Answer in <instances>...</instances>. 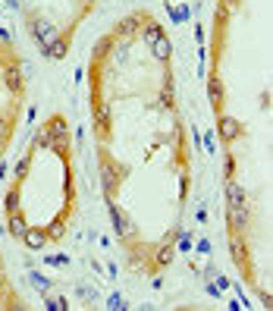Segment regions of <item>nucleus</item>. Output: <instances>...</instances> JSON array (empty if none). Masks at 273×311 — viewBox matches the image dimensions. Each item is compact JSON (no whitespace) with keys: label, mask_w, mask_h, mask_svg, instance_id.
<instances>
[{"label":"nucleus","mask_w":273,"mask_h":311,"mask_svg":"<svg viewBox=\"0 0 273 311\" xmlns=\"http://www.w3.org/2000/svg\"><path fill=\"white\" fill-rule=\"evenodd\" d=\"M28 32H32V38L38 41V47H41V53L57 41V38H63L60 35V29H53L50 22H44V19H38V16H28Z\"/></svg>","instance_id":"1"},{"label":"nucleus","mask_w":273,"mask_h":311,"mask_svg":"<svg viewBox=\"0 0 273 311\" xmlns=\"http://www.w3.org/2000/svg\"><path fill=\"white\" fill-rule=\"evenodd\" d=\"M217 132H220L223 142H235V138L242 135V123L235 120V117H229V114H223L220 120H217Z\"/></svg>","instance_id":"2"},{"label":"nucleus","mask_w":273,"mask_h":311,"mask_svg":"<svg viewBox=\"0 0 273 311\" xmlns=\"http://www.w3.org/2000/svg\"><path fill=\"white\" fill-rule=\"evenodd\" d=\"M47 239H50V236H47L41 227H28V230L22 233V242H25L28 251H41V248L47 245Z\"/></svg>","instance_id":"3"},{"label":"nucleus","mask_w":273,"mask_h":311,"mask_svg":"<svg viewBox=\"0 0 273 311\" xmlns=\"http://www.w3.org/2000/svg\"><path fill=\"white\" fill-rule=\"evenodd\" d=\"M101 186H104L107 195L113 198V192H116V170H113L110 157H101Z\"/></svg>","instance_id":"4"},{"label":"nucleus","mask_w":273,"mask_h":311,"mask_svg":"<svg viewBox=\"0 0 273 311\" xmlns=\"http://www.w3.org/2000/svg\"><path fill=\"white\" fill-rule=\"evenodd\" d=\"M110 220H113V230H116V236H119V239H129V233H132V223H129V217L123 214V208L110 205Z\"/></svg>","instance_id":"5"},{"label":"nucleus","mask_w":273,"mask_h":311,"mask_svg":"<svg viewBox=\"0 0 273 311\" xmlns=\"http://www.w3.org/2000/svg\"><path fill=\"white\" fill-rule=\"evenodd\" d=\"M226 205H245V189L239 179H226Z\"/></svg>","instance_id":"6"},{"label":"nucleus","mask_w":273,"mask_h":311,"mask_svg":"<svg viewBox=\"0 0 273 311\" xmlns=\"http://www.w3.org/2000/svg\"><path fill=\"white\" fill-rule=\"evenodd\" d=\"M138 25H141V16L135 13V16H126V19H119L113 29H116L119 38H129V35H135V32H138Z\"/></svg>","instance_id":"7"},{"label":"nucleus","mask_w":273,"mask_h":311,"mask_svg":"<svg viewBox=\"0 0 273 311\" xmlns=\"http://www.w3.org/2000/svg\"><path fill=\"white\" fill-rule=\"evenodd\" d=\"M151 53H154V60H160V63H167V60H170L173 44H170V38H167V35H160V38L151 44Z\"/></svg>","instance_id":"8"},{"label":"nucleus","mask_w":273,"mask_h":311,"mask_svg":"<svg viewBox=\"0 0 273 311\" xmlns=\"http://www.w3.org/2000/svg\"><path fill=\"white\" fill-rule=\"evenodd\" d=\"M28 230V223H25V217L16 211V214H10V220H7V233L10 236H16V239H22V233Z\"/></svg>","instance_id":"9"},{"label":"nucleus","mask_w":273,"mask_h":311,"mask_svg":"<svg viewBox=\"0 0 273 311\" xmlns=\"http://www.w3.org/2000/svg\"><path fill=\"white\" fill-rule=\"evenodd\" d=\"M4 82H7L10 91H22V72H19V66H7L4 69Z\"/></svg>","instance_id":"10"},{"label":"nucleus","mask_w":273,"mask_h":311,"mask_svg":"<svg viewBox=\"0 0 273 311\" xmlns=\"http://www.w3.org/2000/svg\"><path fill=\"white\" fill-rule=\"evenodd\" d=\"M47 132L53 135V142H69V135H66V120H63V117H53V120L47 123Z\"/></svg>","instance_id":"11"},{"label":"nucleus","mask_w":273,"mask_h":311,"mask_svg":"<svg viewBox=\"0 0 273 311\" xmlns=\"http://www.w3.org/2000/svg\"><path fill=\"white\" fill-rule=\"evenodd\" d=\"M173 255H176V251H173V245H170V242H163V245L157 248V255H154L157 267H170V264H173Z\"/></svg>","instance_id":"12"},{"label":"nucleus","mask_w":273,"mask_h":311,"mask_svg":"<svg viewBox=\"0 0 273 311\" xmlns=\"http://www.w3.org/2000/svg\"><path fill=\"white\" fill-rule=\"evenodd\" d=\"M66 50H69V44H66L63 38H57V41H53V44L44 50V57H50V60H63V57H66Z\"/></svg>","instance_id":"13"},{"label":"nucleus","mask_w":273,"mask_h":311,"mask_svg":"<svg viewBox=\"0 0 273 311\" xmlns=\"http://www.w3.org/2000/svg\"><path fill=\"white\" fill-rule=\"evenodd\" d=\"M207 95H210V101H214L217 107H220V104H223V82H220V79H217V76H214V79L207 82Z\"/></svg>","instance_id":"14"},{"label":"nucleus","mask_w":273,"mask_h":311,"mask_svg":"<svg viewBox=\"0 0 273 311\" xmlns=\"http://www.w3.org/2000/svg\"><path fill=\"white\" fill-rule=\"evenodd\" d=\"M160 35H163V25H157V22H148V25L141 29V38L148 41V44H154V41L160 38Z\"/></svg>","instance_id":"15"},{"label":"nucleus","mask_w":273,"mask_h":311,"mask_svg":"<svg viewBox=\"0 0 273 311\" xmlns=\"http://www.w3.org/2000/svg\"><path fill=\"white\" fill-rule=\"evenodd\" d=\"M229 248H232V258H235V264H245V245L239 242V233H232Z\"/></svg>","instance_id":"16"},{"label":"nucleus","mask_w":273,"mask_h":311,"mask_svg":"<svg viewBox=\"0 0 273 311\" xmlns=\"http://www.w3.org/2000/svg\"><path fill=\"white\" fill-rule=\"evenodd\" d=\"M35 145H41V148H53V135L47 132V126H38V129H35Z\"/></svg>","instance_id":"17"},{"label":"nucleus","mask_w":273,"mask_h":311,"mask_svg":"<svg viewBox=\"0 0 273 311\" xmlns=\"http://www.w3.org/2000/svg\"><path fill=\"white\" fill-rule=\"evenodd\" d=\"M28 167H32V154H22L19 160H16V167H13L16 179H25V176H28Z\"/></svg>","instance_id":"18"},{"label":"nucleus","mask_w":273,"mask_h":311,"mask_svg":"<svg viewBox=\"0 0 273 311\" xmlns=\"http://www.w3.org/2000/svg\"><path fill=\"white\" fill-rule=\"evenodd\" d=\"M28 280H32V286L38 289V292H44V296L50 292V280H47V277H41L38 270H32V273H28Z\"/></svg>","instance_id":"19"},{"label":"nucleus","mask_w":273,"mask_h":311,"mask_svg":"<svg viewBox=\"0 0 273 311\" xmlns=\"http://www.w3.org/2000/svg\"><path fill=\"white\" fill-rule=\"evenodd\" d=\"M7 211H10V214H16V211H19V186L7 192Z\"/></svg>","instance_id":"20"},{"label":"nucleus","mask_w":273,"mask_h":311,"mask_svg":"<svg viewBox=\"0 0 273 311\" xmlns=\"http://www.w3.org/2000/svg\"><path fill=\"white\" fill-rule=\"evenodd\" d=\"M44 308H47V311H66V308H69V302H66V299H47V302H44Z\"/></svg>","instance_id":"21"},{"label":"nucleus","mask_w":273,"mask_h":311,"mask_svg":"<svg viewBox=\"0 0 273 311\" xmlns=\"http://www.w3.org/2000/svg\"><path fill=\"white\" fill-rule=\"evenodd\" d=\"M10 142V120L0 114V145H7Z\"/></svg>","instance_id":"22"},{"label":"nucleus","mask_w":273,"mask_h":311,"mask_svg":"<svg viewBox=\"0 0 273 311\" xmlns=\"http://www.w3.org/2000/svg\"><path fill=\"white\" fill-rule=\"evenodd\" d=\"M107 308H113V311H123V308H126V302H123V296H119V292H113V296L107 299Z\"/></svg>","instance_id":"23"},{"label":"nucleus","mask_w":273,"mask_h":311,"mask_svg":"<svg viewBox=\"0 0 273 311\" xmlns=\"http://www.w3.org/2000/svg\"><path fill=\"white\" fill-rule=\"evenodd\" d=\"M160 104H163V107H173V85H170V82H167V88L160 91Z\"/></svg>","instance_id":"24"},{"label":"nucleus","mask_w":273,"mask_h":311,"mask_svg":"<svg viewBox=\"0 0 273 311\" xmlns=\"http://www.w3.org/2000/svg\"><path fill=\"white\" fill-rule=\"evenodd\" d=\"M113 47V38H101L98 44H95V53H98V57H101V53H107V50H110Z\"/></svg>","instance_id":"25"},{"label":"nucleus","mask_w":273,"mask_h":311,"mask_svg":"<svg viewBox=\"0 0 273 311\" xmlns=\"http://www.w3.org/2000/svg\"><path fill=\"white\" fill-rule=\"evenodd\" d=\"M79 296H82V299H95L98 292H95V286H79Z\"/></svg>","instance_id":"26"},{"label":"nucleus","mask_w":273,"mask_h":311,"mask_svg":"<svg viewBox=\"0 0 273 311\" xmlns=\"http://www.w3.org/2000/svg\"><path fill=\"white\" fill-rule=\"evenodd\" d=\"M192 248V236L189 233H182V239H179V251H189Z\"/></svg>","instance_id":"27"},{"label":"nucleus","mask_w":273,"mask_h":311,"mask_svg":"<svg viewBox=\"0 0 273 311\" xmlns=\"http://www.w3.org/2000/svg\"><path fill=\"white\" fill-rule=\"evenodd\" d=\"M223 163H226V179H229V176H232V170H235V160H232V154H226V160H223Z\"/></svg>","instance_id":"28"},{"label":"nucleus","mask_w":273,"mask_h":311,"mask_svg":"<svg viewBox=\"0 0 273 311\" xmlns=\"http://www.w3.org/2000/svg\"><path fill=\"white\" fill-rule=\"evenodd\" d=\"M198 251L207 255V251H210V242H207V239H201V242H198Z\"/></svg>","instance_id":"29"},{"label":"nucleus","mask_w":273,"mask_h":311,"mask_svg":"<svg viewBox=\"0 0 273 311\" xmlns=\"http://www.w3.org/2000/svg\"><path fill=\"white\" fill-rule=\"evenodd\" d=\"M235 4H239V0H220V7H226V10H232Z\"/></svg>","instance_id":"30"},{"label":"nucleus","mask_w":273,"mask_h":311,"mask_svg":"<svg viewBox=\"0 0 273 311\" xmlns=\"http://www.w3.org/2000/svg\"><path fill=\"white\" fill-rule=\"evenodd\" d=\"M7 7H10V10H16V7H19V0H7Z\"/></svg>","instance_id":"31"},{"label":"nucleus","mask_w":273,"mask_h":311,"mask_svg":"<svg viewBox=\"0 0 273 311\" xmlns=\"http://www.w3.org/2000/svg\"><path fill=\"white\" fill-rule=\"evenodd\" d=\"M7 176V163H0V179H4Z\"/></svg>","instance_id":"32"},{"label":"nucleus","mask_w":273,"mask_h":311,"mask_svg":"<svg viewBox=\"0 0 273 311\" xmlns=\"http://www.w3.org/2000/svg\"><path fill=\"white\" fill-rule=\"evenodd\" d=\"M0 283H4V267H0Z\"/></svg>","instance_id":"33"},{"label":"nucleus","mask_w":273,"mask_h":311,"mask_svg":"<svg viewBox=\"0 0 273 311\" xmlns=\"http://www.w3.org/2000/svg\"><path fill=\"white\" fill-rule=\"evenodd\" d=\"M82 4H95V0H82Z\"/></svg>","instance_id":"34"}]
</instances>
